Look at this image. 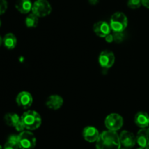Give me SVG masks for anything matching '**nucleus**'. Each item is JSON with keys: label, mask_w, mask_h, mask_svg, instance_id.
<instances>
[{"label": "nucleus", "mask_w": 149, "mask_h": 149, "mask_svg": "<svg viewBox=\"0 0 149 149\" xmlns=\"http://www.w3.org/2000/svg\"><path fill=\"white\" fill-rule=\"evenodd\" d=\"M121 145L119 134L110 130L100 133L96 141V149H120Z\"/></svg>", "instance_id": "nucleus-1"}, {"label": "nucleus", "mask_w": 149, "mask_h": 149, "mask_svg": "<svg viewBox=\"0 0 149 149\" xmlns=\"http://www.w3.org/2000/svg\"><path fill=\"white\" fill-rule=\"evenodd\" d=\"M26 129L31 131L39 128L42 124L41 115L35 110H27L20 117Z\"/></svg>", "instance_id": "nucleus-2"}, {"label": "nucleus", "mask_w": 149, "mask_h": 149, "mask_svg": "<svg viewBox=\"0 0 149 149\" xmlns=\"http://www.w3.org/2000/svg\"><path fill=\"white\" fill-rule=\"evenodd\" d=\"M127 25L128 19L125 13L117 12L112 15L110 20V26L113 32H124L127 27Z\"/></svg>", "instance_id": "nucleus-3"}, {"label": "nucleus", "mask_w": 149, "mask_h": 149, "mask_svg": "<svg viewBox=\"0 0 149 149\" xmlns=\"http://www.w3.org/2000/svg\"><path fill=\"white\" fill-rule=\"evenodd\" d=\"M36 144V137L29 130H24L18 134V145L20 149H33Z\"/></svg>", "instance_id": "nucleus-4"}, {"label": "nucleus", "mask_w": 149, "mask_h": 149, "mask_svg": "<svg viewBox=\"0 0 149 149\" xmlns=\"http://www.w3.org/2000/svg\"><path fill=\"white\" fill-rule=\"evenodd\" d=\"M31 11L37 17H46L52 12V6L47 0H36L33 4Z\"/></svg>", "instance_id": "nucleus-5"}, {"label": "nucleus", "mask_w": 149, "mask_h": 149, "mask_svg": "<svg viewBox=\"0 0 149 149\" xmlns=\"http://www.w3.org/2000/svg\"><path fill=\"white\" fill-rule=\"evenodd\" d=\"M124 124V119L118 113H111L105 119V126L108 130L116 131L120 129Z\"/></svg>", "instance_id": "nucleus-6"}, {"label": "nucleus", "mask_w": 149, "mask_h": 149, "mask_svg": "<svg viewBox=\"0 0 149 149\" xmlns=\"http://www.w3.org/2000/svg\"><path fill=\"white\" fill-rule=\"evenodd\" d=\"M98 62L100 67L103 69H109L113 65L115 62V56L111 51H103L100 53L98 57Z\"/></svg>", "instance_id": "nucleus-7"}, {"label": "nucleus", "mask_w": 149, "mask_h": 149, "mask_svg": "<svg viewBox=\"0 0 149 149\" xmlns=\"http://www.w3.org/2000/svg\"><path fill=\"white\" fill-rule=\"evenodd\" d=\"M119 140H120L121 145L123 147L129 148L134 147L137 143L136 136H135L133 133L127 130H124L120 133Z\"/></svg>", "instance_id": "nucleus-8"}, {"label": "nucleus", "mask_w": 149, "mask_h": 149, "mask_svg": "<svg viewBox=\"0 0 149 149\" xmlns=\"http://www.w3.org/2000/svg\"><path fill=\"white\" fill-rule=\"evenodd\" d=\"M16 102L17 105L23 109H28L33 103L32 95L26 91H23L17 94L16 97Z\"/></svg>", "instance_id": "nucleus-9"}, {"label": "nucleus", "mask_w": 149, "mask_h": 149, "mask_svg": "<svg viewBox=\"0 0 149 149\" xmlns=\"http://www.w3.org/2000/svg\"><path fill=\"white\" fill-rule=\"evenodd\" d=\"M93 29L97 36L103 38H105L106 35L110 34L111 30L110 24H109L107 22L103 21V20L96 22L93 26Z\"/></svg>", "instance_id": "nucleus-10"}, {"label": "nucleus", "mask_w": 149, "mask_h": 149, "mask_svg": "<svg viewBox=\"0 0 149 149\" xmlns=\"http://www.w3.org/2000/svg\"><path fill=\"white\" fill-rule=\"evenodd\" d=\"M82 135L84 140L89 143L96 142L100 136L99 131L93 126H87L84 127L82 131Z\"/></svg>", "instance_id": "nucleus-11"}, {"label": "nucleus", "mask_w": 149, "mask_h": 149, "mask_svg": "<svg viewBox=\"0 0 149 149\" xmlns=\"http://www.w3.org/2000/svg\"><path fill=\"white\" fill-rule=\"evenodd\" d=\"M136 141L138 145L141 148H146L149 145V128H142L138 131L136 135Z\"/></svg>", "instance_id": "nucleus-12"}, {"label": "nucleus", "mask_w": 149, "mask_h": 149, "mask_svg": "<svg viewBox=\"0 0 149 149\" xmlns=\"http://www.w3.org/2000/svg\"><path fill=\"white\" fill-rule=\"evenodd\" d=\"M63 99L60 95H51L47 99V107L53 110L60 109L63 106Z\"/></svg>", "instance_id": "nucleus-13"}, {"label": "nucleus", "mask_w": 149, "mask_h": 149, "mask_svg": "<svg viewBox=\"0 0 149 149\" xmlns=\"http://www.w3.org/2000/svg\"><path fill=\"white\" fill-rule=\"evenodd\" d=\"M135 123L141 129L146 128L149 126V115L146 112L140 111L135 115Z\"/></svg>", "instance_id": "nucleus-14"}, {"label": "nucleus", "mask_w": 149, "mask_h": 149, "mask_svg": "<svg viewBox=\"0 0 149 149\" xmlns=\"http://www.w3.org/2000/svg\"><path fill=\"white\" fill-rule=\"evenodd\" d=\"M32 6L33 4L31 0H17L15 2V8L23 14H27L31 11Z\"/></svg>", "instance_id": "nucleus-15"}, {"label": "nucleus", "mask_w": 149, "mask_h": 149, "mask_svg": "<svg viewBox=\"0 0 149 149\" xmlns=\"http://www.w3.org/2000/svg\"><path fill=\"white\" fill-rule=\"evenodd\" d=\"M3 45L9 50L14 49L17 45V38L13 33H7L3 37Z\"/></svg>", "instance_id": "nucleus-16"}, {"label": "nucleus", "mask_w": 149, "mask_h": 149, "mask_svg": "<svg viewBox=\"0 0 149 149\" xmlns=\"http://www.w3.org/2000/svg\"><path fill=\"white\" fill-rule=\"evenodd\" d=\"M20 121V117L15 112H9L4 116V121L10 127H15V126Z\"/></svg>", "instance_id": "nucleus-17"}, {"label": "nucleus", "mask_w": 149, "mask_h": 149, "mask_svg": "<svg viewBox=\"0 0 149 149\" xmlns=\"http://www.w3.org/2000/svg\"><path fill=\"white\" fill-rule=\"evenodd\" d=\"M4 149H20L18 145V135L12 134L7 139L4 144Z\"/></svg>", "instance_id": "nucleus-18"}, {"label": "nucleus", "mask_w": 149, "mask_h": 149, "mask_svg": "<svg viewBox=\"0 0 149 149\" xmlns=\"http://www.w3.org/2000/svg\"><path fill=\"white\" fill-rule=\"evenodd\" d=\"M25 23L28 28H36L39 23V17L33 13H31L26 18Z\"/></svg>", "instance_id": "nucleus-19"}, {"label": "nucleus", "mask_w": 149, "mask_h": 149, "mask_svg": "<svg viewBox=\"0 0 149 149\" xmlns=\"http://www.w3.org/2000/svg\"><path fill=\"white\" fill-rule=\"evenodd\" d=\"M142 5V2H141V0H128L127 1V6L130 9H138L139 7H141V6Z\"/></svg>", "instance_id": "nucleus-20"}, {"label": "nucleus", "mask_w": 149, "mask_h": 149, "mask_svg": "<svg viewBox=\"0 0 149 149\" xmlns=\"http://www.w3.org/2000/svg\"><path fill=\"white\" fill-rule=\"evenodd\" d=\"M113 41L116 43H120L123 42L125 39V34L124 32H113Z\"/></svg>", "instance_id": "nucleus-21"}, {"label": "nucleus", "mask_w": 149, "mask_h": 149, "mask_svg": "<svg viewBox=\"0 0 149 149\" xmlns=\"http://www.w3.org/2000/svg\"><path fill=\"white\" fill-rule=\"evenodd\" d=\"M8 7V4L6 0H0V15L4 14L7 10Z\"/></svg>", "instance_id": "nucleus-22"}, {"label": "nucleus", "mask_w": 149, "mask_h": 149, "mask_svg": "<svg viewBox=\"0 0 149 149\" xmlns=\"http://www.w3.org/2000/svg\"><path fill=\"white\" fill-rule=\"evenodd\" d=\"M15 129L17 131H19V132H21V131H24V130L26 129L24 124H23V121H21V118H20V121L15 126Z\"/></svg>", "instance_id": "nucleus-23"}, {"label": "nucleus", "mask_w": 149, "mask_h": 149, "mask_svg": "<svg viewBox=\"0 0 149 149\" xmlns=\"http://www.w3.org/2000/svg\"><path fill=\"white\" fill-rule=\"evenodd\" d=\"M105 39L107 42H113V35L111 34H109L108 35H106L105 37Z\"/></svg>", "instance_id": "nucleus-24"}, {"label": "nucleus", "mask_w": 149, "mask_h": 149, "mask_svg": "<svg viewBox=\"0 0 149 149\" xmlns=\"http://www.w3.org/2000/svg\"><path fill=\"white\" fill-rule=\"evenodd\" d=\"M141 2H142V5L149 9V0H141Z\"/></svg>", "instance_id": "nucleus-25"}, {"label": "nucleus", "mask_w": 149, "mask_h": 149, "mask_svg": "<svg viewBox=\"0 0 149 149\" xmlns=\"http://www.w3.org/2000/svg\"><path fill=\"white\" fill-rule=\"evenodd\" d=\"M99 1H100V0H88L89 3H90L91 5H96V4L99 2Z\"/></svg>", "instance_id": "nucleus-26"}, {"label": "nucleus", "mask_w": 149, "mask_h": 149, "mask_svg": "<svg viewBox=\"0 0 149 149\" xmlns=\"http://www.w3.org/2000/svg\"><path fill=\"white\" fill-rule=\"evenodd\" d=\"M2 43H3V38H1V37L0 36V46H1Z\"/></svg>", "instance_id": "nucleus-27"}, {"label": "nucleus", "mask_w": 149, "mask_h": 149, "mask_svg": "<svg viewBox=\"0 0 149 149\" xmlns=\"http://www.w3.org/2000/svg\"><path fill=\"white\" fill-rule=\"evenodd\" d=\"M120 149H130V148H125V147H123V148H120Z\"/></svg>", "instance_id": "nucleus-28"}, {"label": "nucleus", "mask_w": 149, "mask_h": 149, "mask_svg": "<svg viewBox=\"0 0 149 149\" xmlns=\"http://www.w3.org/2000/svg\"><path fill=\"white\" fill-rule=\"evenodd\" d=\"M144 149H149V145H148V146H147V147L144 148Z\"/></svg>", "instance_id": "nucleus-29"}, {"label": "nucleus", "mask_w": 149, "mask_h": 149, "mask_svg": "<svg viewBox=\"0 0 149 149\" xmlns=\"http://www.w3.org/2000/svg\"><path fill=\"white\" fill-rule=\"evenodd\" d=\"M137 149H144L143 148H141V147H140V148H137Z\"/></svg>", "instance_id": "nucleus-30"}, {"label": "nucleus", "mask_w": 149, "mask_h": 149, "mask_svg": "<svg viewBox=\"0 0 149 149\" xmlns=\"http://www.w3.org/2000/svg\"><path fill=\"white\" fill-rule=\"evenodd\" d=\"M1 20H0V26H1Z\"/></svg>", "instance_id": "nucleus-31"}, {"label": "nucleus", "mask_w": 149, "mask_h": 149, "mask_svg": "<svg viewBox=\"0 0 149 149\" xmlns=\"http://www.w3.org/2000/svg\"><path fill=\"white\" fill-rule=\"evenodd\" d=\"M0 149H1V145H0Z\"/></svg>", "instance_id": "nucleus-32"}]
</instances>
